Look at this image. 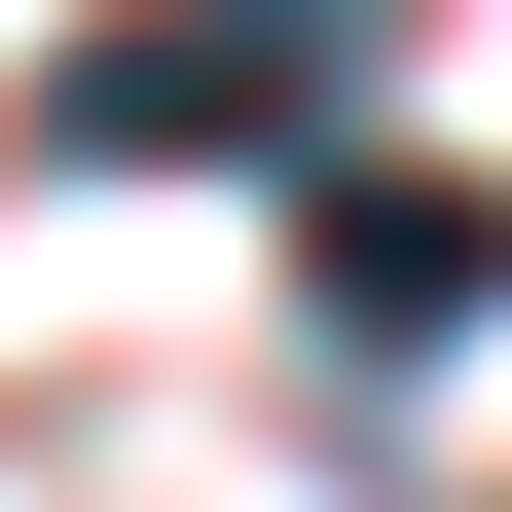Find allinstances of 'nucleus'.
Returning <instances> with one entry per match:
<instances>
[{
	"instance_id": "1",
	"label": "nucleus",
	"mask_w": 512,
	"mask_h": 512,
	"mask_svg": "<svg viewBox=\"0 0 512 512\" xmlns=\"http://www.w3.org/2000/svg\"><path fill=\"white\" fill-rule=\"evenodd\" d=\"M293 293H330V366H439L512 293V183H439V147H366V183H293Z\"/></svg>"
},
{
	"instance_id": "2",
	"label": "nucleus",
	"mask_w": 512,
	"mask_h": 512,
	"mask_svg": "<svg viewBox=\"0 0 512 512\" xmlns=\"http://www.w3.org/2000/svg\"><path fill=\"white\" fill-rule=\"evenodd\" d=\"M293 110H330V37H293V0H183V37H74V74H37V147H293Z\"/></svg>"
}]
</instances>
